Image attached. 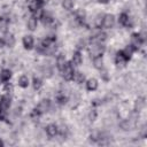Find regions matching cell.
I'll use <instances>...</instances> for the list:
<instances>
[{
    "label": "cell",
    "instance_id": "1",
    "mask_svg": "<svg viewBox=\"0 0 147 147\" xmlns=\"http://www.w3.org/2000/svg\"><path fill=\"white\" fill-rule=\"evenodd\" d=\"M61 72H62V77L64 78V80H67V82L72 80V78H74V74H75L72 63L67 62L65 65H64V68L61 70Z\"/></svg>",
    "mask_w": 147,
    "mask_h": 147
},
{
    "label": "cell",
    "instance_id": "2",
    "mask_svg": "<svg viewBox=\"0 0 147 147\" xmlns=\"http://www.w3.org/2000/svg\"><path fill=\"white\" fill-rule=\"evenodd\" d=\"M114 24H115V17H114V15H111V14L103 15L101 26H103L105 29H110V28L114 26Z\"/></svg>",
    "mask_w": 147,
    "mask_h": 147
},
{
    "label": "cell",
    "instance_id": "3",
    "mask_svg": "<svg viewBox=\"0 0 147 147\" xmlns=\"http://www.w3.org/2000/svg\"><path fill=\"white\" fill-rule=\"evenodd\" d=\"M51 108H52V105H51V101H49L48 99H44V100H41V101L38 103V106H37V109L39 110L40 114L51 110Z\"/></svg>",
    "mask_w": 147,
    "mask_h": 147
},
{
    "label": "cell",
    "instance_id": "4",
    "mask_svg": "<svg viewBox=\"0 0 147 147\" xmlns=\"http://www.w3.org/2000/svg\"><path fill=\"white\" fill-rule=\"evenodd\" d=\"M144 41H145V40L141 38L140 33H133V34L131 36V45L134 47V49L140 48Z\"/></svg>",
    "mask_w": 147,
    "mask_h": 147
},
{
    "label": "cell",
    "instance_id": "5",
    "mask_svg": "<svg viewBox=\"0 0 147 147\" xmlns=\"http://www.w3.org/2000/svg\"><path fill=\"white\" fill-rule=\"evenodd\" d=\"M10 103H11V100H10V96L7 94V95H3L1 99H0V110L2 111H6L9 109L10 107Z\"/></svg>",
    "mask_w": 147,
    "mask_h": 147
},
{
    "label": "cell",
    "instance_id": "6",
    "mask_svg": "<svg viewBox=\"0 0 147 147\" xmlns=\"http://www.w3.org/2000/svg\"><path fill=\"white\" fill-rule=\"evenodd\" d=\"M118 23H119L121 25H124V26H131V25H132L131 18L129 17V15H127L126 13L119 14V16H118Z\"/></svg>",
    "mask_w": 147,
    "mask_h": 147
},
{
    "label": "cell",
    "instance_id": "7",
    "mask_svg": "<svg viewBox=\"0 0 147 147\" xmlns=\"http://www.w3.org/2000/svg\"><path fill=\"white\" fill-rule=\"evenodd\" d=\"M23 46H24L26 49L33 48V46H34V39H33V37L30 36V34L24 36V37H23Z\"/></svg>",
    "mask_w": 147,
    "mask_h": 147
},
{
    "label": "cell",
    "instance_id": "8",
    "mask_svg": "<svg viewBox=\"0 0 147 147\" xmlns=\"http://www.w3.org/2000/svg\"><path fill=\"white\" fill-rule=\"evenodd\" d=\"M46 133L48 137L53 138V137H56L59 134V127L55 125V124H49L46 126Z\"/></svg>",
    "mask_w": 147,
    "mask_h": 147
},
{
    "label": "cell",
    "instance_id": "9",
    "mask_svg": "<svg viewBox=\"0 0 147 147\" xmlns=\"http://www.w3.org/2000/svg\"><path fill=\"white\" fill-rule=\"evenodd\" d=\"M134 126V122L132 119H123L119 123V127L124 131H129Z\"/></svg>",
    "mask_w": 147,
    "mask_h": 147
},
{
    "label": "cell",
    "instance_id": "10",
    "mask_svg": "<svg viewBox=\"0 0 147 147\" xmlns=\"http://www.w3.org/2000/svg\"><path fill=\"white\" fill-rule=\"evenodd\" d=\"M71 61H72V64L74 65H80L83 63V55L78 51L77 52H74L72 57H71Z\"/></svg>",
    "mask_w": 147,
    "mask_h": 147
},
{
    "label": "cell",
    "instance_id": "11",
    "mask_svg": "<svg viewBox=\"0 0 147 147\" xmlns=\"http://www.w3.org/2000/svg\"><path fill=\"white\" fill-rule=\"evenodd\" d=\"M26 26H28L29 30L34 31V30L37 29V26H38V20H37L34 16L29 17V20H28V22H26Z\"/></svg>",
    "mask_w": 147,
    "mask_h": 147
},
{
    "label": "cell",
    "instance_id": "12",
    "mask_svg": "<svg viewBox=\"0 0 147 147\" xmlns=\"http://www.w3.org/2000/svg\"><path fill=\"white\" fill-rule=\"evenodd\" d=\"M65 63H67L65 56H64L63 54H59V55H57V57H56V67H57V69H59L60 71L64 68Z\"/></svg>",
    "mask_w": 147,
    "mask_h": 147
},
{
    "label": "cell",
    "instance_id": "13",
    "mask_svg": "<svg viewBox=\"0 0 147 147\" xmlns=\"http://www.w3.org/2000/svg\"><path fill=\"white\" fill-rule=\"evenodd\" d=\"M134 51H136V49H134V47H133V46L130 44V45H127V46H126V47H125V48L122 51V54H123V55H124V56H125V57L129 60V59H130V57L133 55Z\"/></svg>",
    "mask_w": 147,
    "mask_h": 147
},
{
    "label": "cell",
    "instance_id": "14",
    "mask_svg": "<svg viewBox=\"0 0 147 147\" xmlns=\"http://www.w3.org/2000/svg\"><path fill=\"white\" fill-rule=\"evenodd\" d=\"M115 61H116V64H117L118 67H124V65L126 64V62H127V59H126V57L122 54V52H121V53H118V54L116 55Z\"/></svg>",
    "mask_w": 147,
    "mask_h": 147
},
{
    "label": "cell",
    "instance_id": "15",
    "mask_svg": "<svg viewBox=\"0 0 147 147\" xmlns=\"http://www.w3.org/2000/svg\"><path fill=\"white\" fill-rule=\"evenodd\" d=\"M3 40H5V45H7L8 47H13L15 45V37L11 33H6Z\"/></svg>",
    "mask_w": 147,
    "mask_h": 147
},
{
    "label": "cell",
    "instance_id": "16",
    "mask_svg": "<svg viewBox=\"0 0 147 147\" xmlns=\"http://www.w3.org/2000/svg\"><path fill=\"white\" fill-rule=\"evenodd\" d=\"M86 88L88 91H95L98 88V80L94 79V78H91V79H87L86 80Z\"/></svg>",
    "mask_w": 147,
    "mask_h": 147
},
{
    "label": "cell",
    "instance_id": "17",
    "mask_svg": "<svg viewBox=\"0 0 147 147\" xmlns=\"http://www.w3.org/2000/svg\"><path fill=\"white\" fill-rule=\"evenodd\" d=\"M145 99L144 98H138L137 100H136V102H134V110L137 111V113H139V111H141L142 109H144V107H145Z\"/></svg>",
    "mask_w": 147,
    "mask_h": 147
},
{
    "label": "cell",
    "instance_id": "18",
    "mask_svg": "<svg viewBox=\"0 0 147 147\" xmlns=\"http://www.w3.org/2000/svg\"><path fill=\"white\" fill-rule=\"evenodd\" d=\"M11 77V71L9 69H3L0 72V80L1 82H8Z\"/></svg>",
    "mask_w": 147,
    "mask_h": 147
},
{
    "label": "cell",
    "instance_id": "19",
    "mask_svg": "<svg viewBox=\"0 0 147 147\" xmlns=\"http://www.w3.org/2000/svg\"><path fill=\"white\" fill-rule=\"evenodd\" d=\"M93 65H94L95 69H99V70L103 68V60H102V56L101 55L93 57Z\"/></svg>",
    "mask_w": 147,
    "mask_h": 147
},
{
    "label": "cell",
    "instance_id": "20",
    "mask_svg": "<svg viewBox=\"0 0 147 147\" xmlns=\"http://www.w3.org/2000/svg\"><path fill=\"white\" fill-rule=\"evenodd\" d=\"M42 6V3L39 1V0H30V2H29V9L33 13L34 10H37L38 8H40Z\"/></svg>",
    "mask_w": 147,
    "mask_h": 147
},
{
    "label": "cell",
    "instance_id": "21",
    "mask_svg": "<svg viewBox=\"0 0 147 147\" xmlns=\"http://www.w3.org/2000/svg\"><path fill=\"white\" fill-rule=\"evenodd\" d=\"M8 25H9V18H7L5 16L0 17V30L6 32L7 29H8Z\"/></svg>",
    "mask_w": 147,
    "mask_h": 147
},
{
    "label": "cell",
    "instance_id": "22",
    "mask_svg": "<svg viewBox=\"0 0 147 147\" xmlns=\"http://www.w3.org/2000/svg\"><path fill=\"white\" fill-rule=\"evenodd\" d=\"M72 79H74L76 83L82 84V83L85 82V75H84L83 72H80V71H77V72L74 74V78H72Z\"/></svg>",
    "mask_w": 147,
    "mask_h": 147
},
{
    "label": "cell",
    "instance_id": "23",
    "mask_svg": "<svg viewBox=\"0 0 147 147\" xmlns=\"http://www.w3.org/2000/svg\"><path fill=\"white\" fill-rule=\"evenodd\" d=\"M18 85L21 86V87H28V85H29V77L28 76H25V75H22L20 78H18Z\"/></svg>",
    "mask_w": 147,
    "mask_h": 147
},
{
    "label": "cell",
    "instance_id": "24",
    "mask_svg": "<svg viewBox=\"0 0 147 147\" xmlns=\"http://www.w3.org/2000/svg\"><path fill=\"white\" fill-rule=\"evenodd\" d=\"M41 72H42V75L45 76V77H51L52 75H53V69L48 65V64H46V65H44L42 68H41Z\"/></svg>",
    "mask_w": 147,
    "mask_h": 147
},
{
    "label": "cell",
    "instance_id": "25",
    "mask_svg": "<svg viewBox=\"0 0 147 147\" xmlns=\"http://www.w3.org/2000/svg\"><path fill=\"white\" fill-rule=\"evenodd\" d=\"M56 101H57V103H60V105H64V103H67L68 98L64 95V93L59 92V93L56 94Z\"/></svg>",
    "mask_w": 147,
    "mask_h": 147
},
{
    "label": "cell",
    "instance_id": "26",
    "mask_svg": "<svg viewBox=\"0 0 147 147\" xmlns=\"http://www.w3.org/2000/svg\"><path fill=\"white\" fill-rule=\"evenodd\" d=\"M75 5V0H62V7L65 10H70Z\"/></svg>",
    "mask_w": 147,
    "mask_h": 147
},
{
    "label": "cell",
    "instance_id": "27",
    "mask_svg": "<svg viewBox=\"0 0 147 147\" xmlns=\"http://www.w3.org/2000/svg\"><path fill=\"white\" fill-rule=\"evenodd\" d=\"M32 85H33V88H34V90H39V88L41 87L42 83H41L40 78H38V77H34V78H33V80H32Z\"/></svg>",
    "mask_w": 147,
    "mask_h": 147
},
{
    "label": "cell",
    "instance_id": "28",
    "mask_svg": "<svg viewBox=\"0 0 147 147\" xmlns=\"http://www.w3.org/2000/svg\"><path fill=\"white\" fill-rule=\"evenodd\" d=\"M44 14H45V11H44L42 7H40V8H38L37 10H34V11H33V16H34L37 20H38V18H41Z\"/></svg>",
    "mask_w": 147,
    "mask_h": 147
},
{
    "label": "cell",
    "instance_id": "29",
    "mask_svg": "<svg viewBox=\"0 0 147 147\" xmlns=\"http://www.w3.org/2000/svg\"><path fill=\"white\" fill-rule=\"evenodd\" d=\"M102 18H103V15H102V14L96 15V17H95V20H94V23H95V26H96V28H100V26H101V24H102Z\"/></svg>",
    "mask_w": 147,
    "mask_h": 147
},
{
    "label": "cell",
    "instance_id": "30",
    "mask_svg": "<svg viewBox=\"0 0 147 147\" xmlns=\"http://www.w3.org/2000/svg\"><path fill=\"white\" fill-rule=\"evenodd\" d=\"M100 77L103 79V80H109V75H108V71L106 69H100Z\"/></svg>",
    "mask_w": 147,
    "mask_h": 147
},
{
    "label": "cell",
    "instance_id": "31",
    "mask_svg": "<svg viewBox=\"0 0 147 147\" xmlns=\"http://www.w3.org/2000/svg\"><path fill=\"white\" fill-rule=\"evenodd\" d=\"M86 46H87V42L84 39H80L78 41V44H77V48L78 49H84V48H86Z\"/></svg>",
    "mask_w": 147,
    "mask_h": 147
},
{
    "label": "cell",
    "instance_id": "32",
    "mask_svg": "<svg viewBox=\"0 0 147 147\" xmlns=\"http://www.w3.org/2000/svg\"><path fill=\"white\" fill-rule=\"evenodd\" d=\"M13 91H14L13 85H11V84H9V83H7V84L5 85V92L9 95V94H11V93H13Z\"/></svg>",
    "mask_w": 147,
    "mask_h": 147
},
{
    "label": "cell",
    "instance_id": "33",
    "mask_svg": "<svg viewBox=\"0 0 147 147\" xmlns=\"http://www.w3.org/2000/svg\"><path fill=\"white\" fill-rule=\"evenodd\" d=\"M88 118H90V121H95V118H96V111L95 110H91L90 111V114H88Z\"/></svg>",
    "mask_w": 147,
    "mask_h": 147
},
{
    "label": "cell",
    "instance_id": "34",
    "mask_svg": "<svg viewBox=\"0 0 147 147\" xmlns=\"http://www.w3.org/2000/svg\"><path fill=\"white\" fill-rule=\"evenodd\" d=\"M3 46H5V40H3L2 38H0V49H1Z\"/></svg>",
    "mask_w": 147,
    "mask_h": 147
},
{
    "label": "cell",
    "instance_id": "35",
    "mask_svg": "<svg viewBox=\"0 0 147 147\" xmlns=\"http://www.w3.org/2000/svg\"><path fill=\"white\" fill-rule=\"evenodd\" d=\"M100 3H108L109 2V0H98Z\"/></svg>",
    "mask_w": 147,
    "mask_h": 147
},
{
    "label": "cell",
    "instance_id": "36",
    "mask_svg": "<svg viewBox=\"0 0 147 147\" xmlns=\"http://www.w3.org/2000/svg\"><path fill=\"white\" fill-rule=\"evenodd\" d=\"M41 3H45V2H47V0H39Z\"/></svg>",
    "mask_w": 147,
    "mask_h": 147
},
{
    "label": "cell",
    "instance_id": "37",
    "mask_svg": "<svg viewBox=\"0 0 147 147\" xmlns=\"http://www.w3.org/2000/svg\"><path fill=\"white\" fill-rule=\"evenodd\" d=\"M0 146H3V141L0 139Z\"/></svg>",
    "mask_w": 147,
    "mask_h": 147
}]
</instances>
